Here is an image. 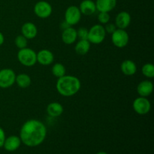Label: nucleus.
Wrapping results in <instances>:
<instances>
[{"mask_svg": "<svg viewBox=\"0 0 154 154\" xmlns=\"http://www.w3.org/2000/svg\"><path fill=\"white\" fill-rule=\"evenodd\" d=\"M46 136V126L40 120L31 119L26 121L21 126L19 137L24 145L34 147L42 144Z\"/></svg>", "mask_w": 154, "mask_h": 154, "instance_id": "f257e3e1", "label": "nucleus"}, {"mask_svg": "<svg viewBox=\"0 0 154 154\" xmlns=\"http://www.w3.org/2000/svg\"><path fill=\"white\" fill-rule=\"evenodd\" d=\"M81 87L79 78L73 75H66L57 78L56 89L61 96L70 97L78 93Z\"/></svg>", "mask_w": 154, "mask_h": 154, "instance_id": "f03ea898", "label": "nucleus"}, {"mask_svg": "<svg viewBox=\"0 0 154 154\" xmlns=\"http://www.w3.org/2000/svg\"><path fill=\"white\" fill-rule=\"evenodd\" d=\"M17 57L20 63L26 67H32L37 63V53L31 48L20 49Z\"/></svg>", "mask_w": 154, "mask_h": 154, "instance_id": "7ed1b4c3", "label": "nucleus"}, {"mask_svg": "<svg viewBox=\"0 0 154 154\" xmlns=\"http://www.w3.org/2000/svg\"><path fill=\"white\" fill-rule=\"evenodd\" d=\"M106 37V32L102 24H96L88 30L87 40L90 44L99 45L105 41Z\"/></svg>", "mask_w": 154, "mask_h": 154, "instance_id": "20e7f679", "label": "nucleus"}, {"mask_svg": "<svg viewBox=\"0 0 154 154\" xmlns=\"http://www.w3.org/2000/svg\"><path fill=\"white\" fill-rule=\"evenodd\" d=\"M111 42L118 48H123L129 44V35L125 29H117L111 34Z\"/></svg>", "mask_w": 154, "mask_h": 154, "instance_id": "39448f33", "label": "nucleus"}, {"mask_svg": "<svg viewBox=\"0 0 154 154\" xmlns=\"http://www.w3.org/2000/svg\"><path fill=\"white\" fill-rule=\"evenodd\" d=\"M16 74L11 69H2L0 70V88L7 89L15 84Z\"/></svg>", "mask_w": 154, "mask_h": 154, "instance_id": "423d86ee", "label": "nucleus"}, {"mask_svg": "<svg viewBox=\"0 0 154 154\" xmlns=\"http://www.w3.org/2000/svg\"><path fill=\"white\" fill-rule=\"evenodd\" d=\"M132 108L136 114L139 115H146L151 109V103L147 98L139 96L133 101Z\"/></svg>", "mask_w": 154, "mask_h": 154, "instance_id": "0eeeda50", "label": "nucleus"}, {"mask_svg": "<svg viewBox=\"0 0 154 154\" xmlns=\"http://www.w3.org/2000/svg\"><path fill=\"white\" fill-rule=\"evenodd\" d=\"M81 15L79 8L75 5L69 6L65 11V22L70 26L77 25L81 20Z\"/></svg>", "mask_w": 154, "mask_h": 154, "instance_id": "6e6552de", "label": "nucleus"}, {"mask_svg": "<svg viewBox=\"0 0 154 154\" xmlns=\"http://www.w3.org/2000/svg\"><path fill=\"white\" fill-rule=\"evenodd\" d=\"M52 6L46 1L38 2L34 6V13L38 17L42 19H46L49 17L52 14Z\"/></svg>", "mask_w": 154, "mask_h": 154, "instance_id": "1a4fd4ad", "label": "nucleus"}, {"mask_svg": "<svg viewBox=\"0 0 154 154\" xmlns=\"http://www.w3.org/2000/svg\"><path fill=\"white\" fill-rule=\"evenodd\" d=\"M131 15L127 11H120L118 14L116 16L115 18V25L117 29H125L127 28L131 23Z\"/></svg>", "mask_w": 154, "mask_h": 154, "instance_id": "9d476101", "label": "nucleus"}, {"mask_svg": "<svg viewBox=\"0 0 154 154\" xmlns=\"http://www.w3.org/2000/svg\"><path fill=\"white\" fill-rule=\"evenodd\" d=\"M54 56L51 51L43 49L37 53V62L42 66H50L54 63Z\"/></svg>", "mask_w": 154, "mask_h": 154, "instance_id": "9b49d317", "label": "nucleus"}, {"mask_svg": "<svg viewBox=\"0 0 154 154\" xmlns=\"http://www.w3.org/2000/svg\"><path fill=\"white\" fill-rule=\"evenodd\" d=\"M153 91V84L150 81L145 80L138 84L137 93L139 96L147 98L152 94Z\"/></svg>", "mask_w": 154, "mask_h": 154, "instance_id": "f8f14e48", "label": "nucleus"}, {"mask_svg": "<svg viewBox=\"0 0 154 154\" xmlns=\"http://www.w3.org/2000/svg\"><path fill=\"white\" fill-rule=\"evenodd\" d=\"M62 41L66 45H72L78 38L77 30L72 26H69L63 30L61 35Z\"/></svg>", "mask_w": 154, "mask_h": 154, "instance_id": "ddd939ff", "label": "nucleus"}, {"mask_svg": "<svg viewBox=\"0 0 154 154\" xmlns=\"http://www.w3.org/2000/svg\"><path fill=\"white\" fill-rule=\"evenodd\" d=\"M21 140L19 136L17 135H11V136L8 137L5 140L4 147L5 150H7L8 152H13L17 150L21 145Z\"/></svg>", "mask_w": 154, "mask_h": 154, "instance_id": "4468645a", "label": "nucleus"}, {"mask_svg": "<svg viewBox=\"0 0 154 154\" xmlns=\"http://www.w3.org/2000/svg\"><path fill=\"white\" fill-rule=\"evenodd\" d=\"M21 33L27 39H33L37 36V26L32 22H26L23 24L21 27Z\"/></svg>", "mask_w": 154, "mask_h": 154, "instance_id": "2eb2a0df", "label": "nucleus"}, {"mask_svg": "<svg viewBox=\"0 0 154 154\" xmlns=\"http://www.w3.org/2000/svg\"><path fill=\"white\" fill-rule=\"evenodd\" d=\"M96 10L99 12H108L114 9L117 5V0H96Z\"/></svg>", "mask_w": 154, "mask_h": 154, "instance_id": "dca6fc26", "label": "nucleus"}, {"mask_svg": "<svg viewBox=\"0 0 154 154\" xmlns=\"http://www.w3.org/2000/svg\"><path fill=\"white\" fill-rule=\"evenodd\" d=\"M81 13L86 16H90L96 11V3L93 0H83L79 7Z\"/></svg>", "mask_w": 154, "mask_h": 154, "instance_id": "f3484780", "label": "nucleus"}, {"mask_svg": "<svg viewBox=\"0 0 154 154\" xmlns=\"http://www.w3.org/2000/svg\"><path fill=\"white\" fill-rule=\"evenodd\" d=\"M120 69L123 75L126 76H132L137 72V66L135 62L130 60H126L122 62Z\"/></svg>", "mask_w": 154, "mask_h": 154, "instance_id": "a211bd4d", "label": "nucleus"}, {"mask_svg": "<svg viewBox=\"0 0 154 154\" xmlns=\"http://www.w3.org/2000/svg\"><path fill=\"white\" fill-rule=\"evenodd\" d=\"M64 111L63 106L60 103L54 102L50 103L47 107V113L51 117H58L63 114Z\"/></svg>", "mask_w": 154, "mask_h": 154, "instance_id": "6ab92c4d", "label": "nucleus"}, {"mask_svg": "<svg viewBox=\"0 0 154 154\" xmlns=\"http://www.w3.org/2000/svg\"><path fill=\"white\" fill-rule=\"evenodd\" d=\"M91 44L87 39H80L75 45V52L81 56L86 55L90 51Z\"/></svg>", "mask_w": 154, "mask_h": 154, "instance_id": "aec40b11", "label": "nucleus"}, {"mask_svg": "<svg viewBox=\"0 0 154 154\" xmlns=\"http://www.w3.org/2000/svg\"><path fill=\"white\" fill-rule=\"evenodd\" d=\"M15 83L17 84L19 87L22 89H26L31 85L32 80L29 75L27 74L22 73L16 75V79H15Z\"/></svg>", "mask_w": 154, "mask_h": 154, "instance_id": "412c9836", "label": "nucleus"}, {"mask_svg": "<svg viewBox=\"0 0 154 154\" xmlns=\"http://www.w3.org/2000/svg\"><path fill=\"white\" fill-rule=\"evenodd\" d=\"M51 72H52L54 76H55L56 78H61V77L64 76L66 75V67L64 66V65L60 63H55L53 66L52 69H51Z\"/></svg>", "mask_w": 154, "mask_h": 154, "instance_id": "4be33fe9", "label": "nucleus"}, {"mask_svg": "<svg viewBox=\"0 0 154 154\" xmlns=\"http://www.w3.org/2000/svg\"><path fill=\"white\" fill-rule=\"evenodd\" d=\"M141 73L147 78H153L154 77V66L152 63H145L142 66Z\"/></svg>", "mask_w": 154, "mask_h": 154, "instance_id": "5701e85b", "label": "nucleus"}, {"mask_svg": "<svg viewBox=\"0 0 154 154\" xmlns=\"http://www.w3.org/2000/svg\"><path fill=\"white\" fill-rule=\"evenodd\" d=\"M14 44L17 48L19 49H23V48H27L28 45V39L24 37L23 35H17L14 39Z\"/></svg>", "mask_w": 154, "mask_h": 154, "instance_id": "b1692460", "label": "nucleus"}, {"mask_svg": "<svg viewBox=\"0 0 154 154\" xmlns=\"http://www.w3.org/2000/svg\"><path fill=\"white\" fill-rule=\"evenodd\" d=\"M98 21L101 24H106L110 22V15L108 12H99L98 14Z\"/></svg>", "mask_w": 154, "mask_h": 154, "instance_id": "393cba45", "label": "nucleus"}, {"mask_svg": "<svg viewBox=\"0 0 154 154\" xmlns=\"http://www.w3.org/2000/svg\"><path fill=\"white\" fill-rule=\"evenodd\" d=\"M77 35L79 39H87L88 36V29L85 27H81L77 30Z\"/></svg>", "mask_w": 154, "mask_h": 154, "instance_id": "a878e982", "label": "nucleus"}, {"mask_svg": "<svg viewBox=\"0 0 154 154\" xmlns=\"http://www.w3.org/2000/svg\"><path fill=\"white\" fill-rule=\"evenodd\" d=\"M104 28H105L106 33H109V34H112L117 29L115 24L111 23H108L105 24V26H104Z\"/></svg>", "mask_w": 154, "mask_h": 154, "instance_id": "bb28decb", "label": "nucleus"}, {"mask_svg": "<svg viewBox=\"0 0 154 154\" xmlns=\"http://www.w3.org/2000/svg\"><path fill=\"white\" fill-rule=\"evenodd\" d=\"M5 138V132L4 129L0 127V147H3V144H4Z\"/></svg>", "mask_w": 154, "mask_h": 154, "instance_id": "cd10ccee", "label": "nucleus"}, {"mask_svg": "<svg viewBox=\"0 0 154 154\" xmlns=\"http://www.w3.org/2000/svg\"><path fill=\"white\" fill-rule=\"evenodd\" d=\"M5 42V37H4V35L2 34V32H0V46L2 45Z\"/></svg>", "mask_w": 154, "mask_h": 154, "instance_id": "c85d7f7f", "label": "nucleus"}, {"mask_svg": "<svg viewBox=\"0 0 154 154\" xmlns=\"http://www.w3.org/2000/svg\"><path fill=\"white\" fill-rule=\"evenodd\" d=\"M96 154H108L106 153V152H104V151H100L99 152V153H97Z\"/></svg>", "mask_w": 154, "mask_h": 154, "instance_id": "c756f323", "label": "nucleus"}]
</instances>
